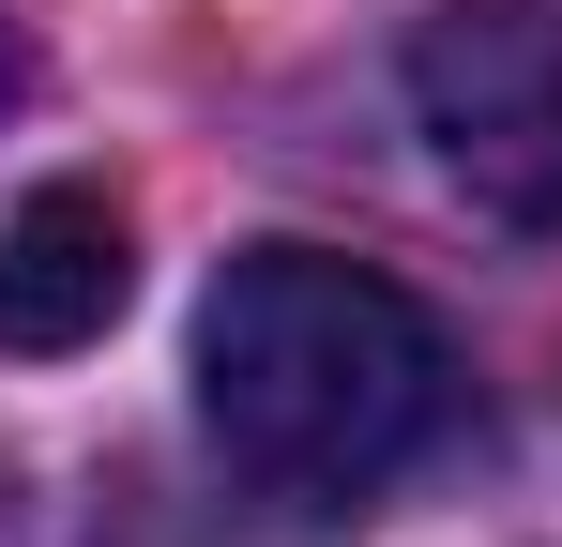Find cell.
<instances>
[{
  "label": "cell",
  "instance_id": "obj_5",
  "mask_svg": "<svg viewBox=\"0 0 562 547\" xmlns=\"http://www.w3.org/2000/svg\"><path fill=\"white\" fill-rule=\"evenodd\" d=\"M15 91H31V62H15V31H0V107H15Z\"/></svg>",
  "mask_w": 562,
  "mask_h": 547
},
{
  "label": "cell",
  "instance_id": "obj_4",
  "mask_svg": "<svg viewBox=\"0 0 562 547\" xmlns=\"http://www.w3.org/2000/svg\"><path fill=\"white\" fill-rule=\"evenodd\" d=\"M0 547H31V502H15V471H0Z\"/></svg>",
  "mask_w": 562,
  "mask_h": 547
},
{
  "label": "cell",
  "instance_id": "obj_2",
  "mask_svg": "<svg viewBox=\"0 0 562 547\" xmlns=\"http://www.w3.org/2000/svg\"><path fill=\"white\" fill-rule=\"evenodd\" d=\"M411 122L471 213L562 228V0H441L411 31Z\"/></svg>",
  "mask_w": 562,
  "mask_h": 547
},
{
  "label": "cell",
  "instance_id": "obj_1",
  "mask_svg": "<svg viewBox=\"0 0 562 547\" xmlns=\"http://www.w3.org/2000/svg\"><path fill=\"white\" fill-rule=\"evenodd\" d=\"M198 426H213V456L259 502L350 517L411 456H441V426H457V335L380 259L244 244L198 289Z\"/></svg>",
  "mask_w": 562,
  "mask_h": 547
},
{
  "label": "cell",
  "instance_id": "obj_3",
  "mask_svg": "<svg viewBox=\"0 0 562 547\" xmlns=\"http://www.w3.org/2000/svg\"><path fill=\"white\" fill-rule=\"evenodd\" d=\"M122 289H137V228H122V198H106L92 168L31 182V198L0 213V350L15 365L92 350L106 320H122Z\"/></svg>",
  "mask_w": 562,
  "mask_h": 547
}]
</instances>
